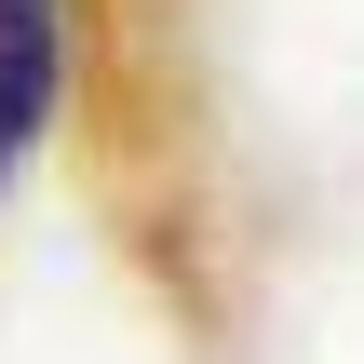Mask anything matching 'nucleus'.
I'll return each instance as SVG.
<instances>
[{"instance_id": "f257e3e1", "label": "nucleus", "mask_w": 364, "mask_h": 364, "mask_svg": "<svg viewBox=\"0 0 364 364\" xmlns=\"http://www.w3.org/2000/svg\"><path fill=\"white\" fill-rule=\"evenodd\" d=\"M54 81H68V0H0V176L54 122Z\"/></svg>"}]
</instances>
